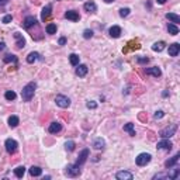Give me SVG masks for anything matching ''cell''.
I'll return each mask as SVG.
<instances>
[{
  "label": "cell",
  "mask_w": 180,
  "mask_h": 180,
  "mask_svg": "<svg viewBox=\"0 0 180 180\" xmlns=\"http://www.w3.org/2000/svg\"><path fill=\"white\" fill-rule=\"evenodd\" d=\"M162 96H163V97H168V96H169V92H168V90H165V92L162 93Z\"/></svg>",
  "instance_id": "7dc6e473"
},
{
  "label": "cell",
  "mask_w": 180,
  "mask_h": 180,
  "mask_svg": "<svg viewBox=\"0 0 180 180\" xmlns=\"http://www.w3.org/2000/svg\"><path fill=\"white\" fill-rule=\"evenodd\" d=\"M89 153H90V151L87 148L83 149V151L79 153V158H78V160H76L75 165H78V166H80V168H82V165H83V163L87 160V158H89Z\"/></svg>",
  "instance_id": "52a82bcc"
},
{
  "label": "cell",
  "mask_w": 180,
  "mask_h": 180,
  "mask_svg": "<svg viewBox=\"0 0 180 180\" xmlns=\"http://www.w3.org/2000/svg\"><path fill=\"white\" fill-rule=\"evenodd\" d=\"M166 2H168V0H156V3H159V4H165Z\"/></svg>",
  "instance_id": "bcb514c9"
},
{
  "label": "cell",
  "mask_w": 180,
  "mask_h": 180,
  "mask_svg": "<svg viewBox=\"0 0 180 180\" xmlns=\"http://www.w3.org/2000/svg\"><path fill=\"white\" fill-rule=\"evenodd\" d=\"M4 48H6V44L4 42H0V51H3Z\"/></svg>",
  "instance_id": "f6af8a7d"
},
{
  "label": "cell",
  "mask_w": 180,
  "mask_h": 180,
  "mask_svg": "<svg viewBox=\"0 0 180 180\" xmlns=\"http://www.w3.org/2000/svg\"><path fill=\"white\" fill-rule=\"evenodd\" d=\"M65 173H66L69 177H75V176H79V174L82 173V169H80V166H78V165H68Z\"/></svg>",
  "instance_id": "5b68a950"
},
{
  "label": "cell",
  "mask_w": 180,
  "mask_h": 180,
  "mask_svg": "<svg viewBox=\"0 0 180 180\" xmlns=\"http://www.w3.org/2000/svg\"><path fill=\"white\" fill-rule=\"evenodd\" d=\"M86 107H87V108H90V110H94L96 107H97V103L90 100V101H87V103H86Z\"/></svg>",
  "instance_id": "74e56055"
},
{
  "label": "cell",
  "mask_w": 180,
  "mask_h": 180,
  "mask_svg": "<svg viewBox=\"0 0 180 180\" xmlns=\"http://www.w3.org/2000/svg\"><path fill=\"white\" fill-rule=\"evenodd\" d=\"M166 44L163 41H159V42H155L153 45H152V51H155V52H162L163 49H165Z\"/></svg>",
  "instance_id": "d4e9b609"
},
{
  "label": "cell",
  "mask_w": 180,
  "mask_h": 180,
  "mask_svg": "<svg viewBox=\"0 0 180 180\" xmlns=\"http://www.w3.org/2000/svg\"><path fill=\"white\" fill-rule=\"evenodd\" d=\"M163 115H165V112H163L162 110H159V111H156V112L153 114V117H155V120H159V118H162Z\"/></svg>",
  "instance_id": "ab89813d"
},
{
  "label": "cell",
  "mask_w": 180,
  "mask_h": 180,
  "mask_svg": "<svg viewBox=\"0 0 180 180\" xmlns=\"http://www.w3.org/2000/svg\"><path fill=\"white\" fill-rule=\"evenodd\" d=\"M37 24V18L34 16H28V17H25L24 18V22H22V27L24 28H31L32 25H35Z\"/></svg>",
  "instance_id": "7c38bea8"
},
{
  "label": "cell",
  "mask_w": 180,
  "mask_h": 180,
  "mask_svg": "<svg viewBox=\"0 0 180 180\" xmlns=\"http://www.w3.org/2000/svg\"><path fill=\"white\" fill-rule=\"evenodd\" d=\"M146 75H151V76H155V78H159L160 75H162V70L159 69L158 66H152V68H148V69L145 70Z\"/></svg>",
  "instance_id": "2e32d148"
},
{
  "label": "cell",
  "mask_w": 180,
  "mask_h": 180,
  "mask_svg": "<svg viewBox=\"0 0 180 180\" xmlns=\"http://www.w3.org/2000/svg\"><path fill=\"white\" fill-rule=\"evenodd\" d=\"M18 124H20V118L17 115H10L8 117V127L10 128H16Z\"/></svg>",
  "instance_id": "603a6c76"
},
{
  "label": "cell",
  "mask_w": 180,
  "mask_h": 180,
  "mask_svg": "<svg viewBox=\"0 0 180 180\" xmlns=\"http://www.w3.org/2000/svg\"><path fill=\"white\" fill-rule=\"evenodd\" d=\"M11 20H13V16H11V14H7V16H4V17L2 18V22H4V24H8Z\"/></svg>",
  "instance_id": "f35d334b"
},
{
  "label": "cell",
  "mask_w": 180,
  "mask_h": 180,
  "mask_svg": "<svg viewBox=\"0 0 180 180\" xmlns=\"http://www.w3.org/2000/svg\"><path fill=\"white\" fill-rule=\"evenodd\" d=\"M179 52H180V44L174 42V44L169 45V55L170 56H177Z\"/></svg>",
  "instance_id": "5bb4252c"
},
{
  "label": "cell",
  "mask_w": 180,
  "mask_h": 180,
  "mask_svg": "<svg viewBox=\"0 0 180 180\" xmlns=\"http://www.w3.org/2000/svg\"><path fill=\"white\" fill-rule=\"evenodd\" d=\"M163 177H166V179H168V174H166V173H159V174H155V176H153V179L156 180V179H163Z\"/></svg>",
  "instance_id": "60d3db41"
},
{
  "label": "cell",
  "mask_w": 180,
  "mask_h": 180,
  "mask_svg": "<svg viewBox=\"0 0 180 180\" xmlns=\"http://www.w3.org/2000/svg\"><path fill=\"white\" fill-rule=\"evenodd\" d=\"M58 44H59V45H65V44H66V38H65V37H62V38H59Z\"/></svg>",
  "instance_id": "7bdbcfd3"
},
{
  "label": "cell",
  "mask_w": 180,
  "mask_h": 180,
  "mask_svg": "<svg viewBox=\"0 0 180 180\" xmlns=\"http://www.w3.org/2000/svg\"><path fill=\"white\" fill-rule=\"evenodd\" d=\"M65 18L72 20V21H79V20H80V16H79V13L75 10H68L66 13H65Z\"/></svg>",
  "instance_id": "4fadbf2b"
},
{
  "label": "cell",
  "mask_w": 180,
  "mask_h": 180,
  "mask_svg": "<svg viewBox=\"0 0 180 180\" xmlns=\"http://www.w3.org/2000/svg\"><path fill=\"white\" fill-rule=\"evenodd\" d=\"M104 146H106V142H104L103 138H96L94 142H93V148L97 149V151H103Z\"/></svg>",
  "instance_id": "ac0fdd59"
},
{
  "label": "cell",
  "mask_w": 180,
  "mask_h": 180,
  "mask_svg": "<svg viewBox=\"0 0 180 180\" xmlns=\"http://www.w3.org/2000/svg\"><path fill=\"white\" fill-rule=\"evenodd\" d=\"M3 61H4L6 63H10V62H13V63H17V61H18V59H17V56L13 55V53H7V55L3 58Z\"/></svg>",
  "instance_id": "83f0119b"
},
{
  "label": "cell",
  "mask_w": 180,
  "mask_h": 180,
  "mask_svg": "<svg viewBox=\"0 0 180 180\" xmlns=\"http://www.w3.org/2000/svg\"><path fill=\"white\" fill-rule=\"evenodd\" d=\"M14 38H16V47L18 48V49H22V48L25 47V39H24V37L21 35L20 32H14Z\"/></svg>",
  "instance_id": "8fae6325"
},
{
  "label": "cell",
  "mask_w": 180,
  "mask_h": 180,
  "mask_svg": "<svg viewBox=\"0 0 180 180\" xmlns=\"http://www.w3.org/2000/svg\"><path fill=\"white\" fill-rule=\"evenodd\" d=\"M24 173H25V168H24V166H18V168L14 169V174H16L18 179H21V177L24 176Z\"/></svg>",
  "instance_id": "f1b7e54d"
},
{
  "label": "cell",
  "mask_w": 180,
  "mask_h": 180,
  "mask_svg": "<svg viewBox=\"0 0 180 180\" xmlns=\"http://www.w3.org/2000/svg\"><path fill=\"white\" fill-rule=\"evenodd\" d=\"M166 18H168L169 21H172L173 24H179L180 22V17L177 16V14H174V13H168L166 14Z\"/></svg>",
  "instance_id": "484cf974"
},
{
  "label": "cell",
  "mask_w": 180,
  "mask_h": 180,
  "mask_svg": "<svg viewBox=\"0 0 180 180\" xmlns=\"http://www.w3.org/2000/svg\"><path fill=\"white\" fill-rule=\"evenodd\" d=\"M179 174H180V169H173V172L172 173H169L168 174V179H170V180H174V179H177L179 177Z\"/></svg>",
  "instance_id": "1f68e13d"
},
{
  "label": "cell",
  "mask_w": 180,
  "mask_h": 180,
  "mask_svg": "<svg viewBox=\"0 0 180 180\" xmlns=\"http://www.w3.org/2000/svg\"><path fill=\"white\" fill-rule=\"evenodd\" d=\"M28 172H30V174L32 177H38V176H41V174H42V169L38 168V166H31Z\"/></svg>",
  "instance_id": "cb8c5ba5"
},
{
  "label": "cell",
  "mask_w": 180,
  "mask_h": 180,
  "mask_svg": "<svg viewBox=\"0 0 180 180\" xmlns=\"http://www.w3.org/2000/svg\"><path fill=\"white\" fill-rule=\"evenodd\" d=\"M4 146H6V151H7V153L13 155L17 152V148H18V143H17V141L11 139V138H7L4 142Z\"/></svg>",
  "instance_id": "3957f363"
},
{
  "label": "cell",
  "mask_w": 180,
  "mask_h": 180,
  "mask_svg": "<svg viewBox=\"0 0 180 180\" xmlns=\"http://www.w3.org/2000/svg\"><path fill=\"white\" fill-rule=\"evenodd\" d=\"M62 129V125H61V122H58V121H55V122H52L49 125V128H48V131L51 132V134H58L59 131Z\"/></svg>",
  "instance_id": "ffe728a7"
},
{
  "label": "cell",
  "mask_w": 180,
  "mask_h": 180,
  "mask_svg": "<svg viewBox=\"0 0 180 180\" xmlns=\"http://www.w3.org/2000/svg\"><path fill=\"white\" fill-rule=\"evenodd\" d=\"M65 148H66V151L72 152L73 149H75V142H73V141H66V143H65Z\"/></svg>",
  "instance_id": "e575fe53"
},
{
  "label": "cell",
  "mask_w": 180,
  "mask_h": 180,
  "mask_svg": "<svg viewBox=\"0 0 180 180\" xmlns=\"http://www.w3.org/2000/svg\"><path fill=\"white\" fill-rule=\"evenodd\" d=\"M69 61H70V63H72L73 66H78L79 65V55H76V53H70Z\"/></svg>",
  "instance_id": "4dcf8cb0"
},
{
  "label": "cell",
  "mask_w": 180,
  "mask_h": 180,
  "mask_svg": "<svg viewBox=\"0 0 180 180\" xmlns=\"http://www.w3.org/2000/svg\"><path fill=\"white\" fill-rule=\"evenodd\" d=\"M35 89H37V83L35 82H30L27 83L21 90V97L24 101H31V98L35 94Z\"/></svg>",
  "instance_id": "6da1fadb"
},
{
  "label": "cell",
  "mask_w": 180,
  "mask_h": 180,
  "mask_svg": "<svg viewBox=\"0 0 180 180\" xmlns=\"http://www.w3.org/2000/svg\"><path fill=\"white\" fill-rule=\"evenodd\" d=\"M47 34H55L56 32V24H53V22H51V24L47 25Z\"/></svg>",
  "instance_id": "836d02e7"
},
{
  "label": "cell",
  "mask_w": 180,
  "mask_h": 180,
  "mask_svg": "<svg viewBox=\"0 0 180 180\" xmlns=\"http://www.w3.org/2000/svg\"><path fill=\"white\" fill-rule=\"evenodd\" d=\"M124 131L128 132V134L131 135V137H135V128H134V124H131V122L125 124V125H124Z\"/></svg>",
  "instance_id": "4316f807"
},
{
  "label": "cell",
  "mask_w": 180,
  "mask_h": 180,
  "mask_svg": "<svg viewBox=\"0 0 180 180\" xmlns=\"http://www.w3.org/2000/svg\"><path fill=\"white\" fill-rule=\"evenodd\" d=\"M129 13H131V10H129L128 7H125V8H124V7H122V8H120V16H121V17H127Z\"/></svg>",
  "instance_id": "8d00e7d4"
},
{
  "label": "cell",
  "mask_w": 180,
  "mask_h": 180,
  "mask_svg": "<svg viewBox=\"0 0 180 180\" xmlns=\"http://www.w3.org/2000/svg\"><path fill=\"white\" fill-rule=\"evenodd\" d=\"M83 8L87 13H96V11H97V6H96L94 2H86L83 4Z\"/></svg>",
  "instance_id": "e0dca14e"
},
{
  "label": "cell",
  "mask_w": 180,
  "mask_h": 180,
  "mask_svg": "<svg viewBox=\"0 0 180 180\" xmlns=\"http://www.w3.org/2000/svg\"><path fill=\"white\" fill-rule=\"evenodd\" d=\"M179 159H180V153H176V155H174V156L173 158H172V159H169V160H166V163H165V166H166V168H173V166L174 165H176V163L177 162H179Z\"/></svg>",
  "instance_id": "44dd1931"
},
{
  "label": "cell",
  "mask_w": 180,
  "mask_h": 180,
  "mask_svg": "<svg viewBox=\"0 0 180 180\" xmlns=\"http://www.w3.org/2000/svg\"><path fill=\"white\" fill-rule=\"evenodd\" d=\"M115 177H117L118 180H132L134 179V174H132L131 172L121 170V172H118V173L115 174Z\"/></svg>",
  "instance_id": "9c48e42d"
},
{
  "label": "cell",
  "mask_w": 180,
  "mask_h": 180,
  "mask_svg": "<svg viewBox=\"0 0 180 180\" xmlns=\"http://www.w3.org/2000/svg\"><path fill=\"white\" fill-rule=\"evenodd\" d=\"M87 70H89V68L86 66V65H78V68H76V75L79 76V78H84V76L87 75Z\"/></svg>",
  "instance_id": "9a60e30c"
},
{
  "label": "cell",
  "mask_w": 180,
  "mask_h": 180,
  "mask_svg": "<svg viewBox=\"0 0 180 180\" xmlns=\"http://www.w3.org/2000/svg\"><path fill=\"white\" fill-rule=\"evenodd\" d=\"M158 149H165V151H170L172 146H173V143L169 141V138H163L162 141H159L158 142Z\"/></svg>",
  "instance_id": "ba28073f"
},
{
  "label": "cell",
  "mask_w": 180,
  "mask_h": 180,
  "mask_svg": "<svg viewBox=\"0 0 180 180\" xmlns=\"http://www.w3.org/2000/svg\"><path fill=\"white\" fill-rule=\"evenodd\" d=\"M137 61H138V63H148L149 59L148 58H138Z\"/></svg>",
  "instance_id": "b9f144b4"
},
{
  "label": "cell",
  "mask_w": 180,
  "mask_h": 180,
  "mask_svg": "<svg viewBox=\"0 0 180 180\" xmlns=\"http://www.w3.org/2000/svg\"><path fill=\"white\" fill-rule=\"evenodd\" d=\"M8 2H10V0H0V6H6Z\"/></svg>",
  "instance_id": "ee69618b"
},
{
  "label": "cell",
  "mask_w": 180,
  "mask_h": 180,
  "mask_svg": "<svg viewBox=\"0 0 180 180\" xmlns=\"http://www.w3.org/2000/svg\"><path fill=\"white\" fill-rule=\"evenodd\" d=\"M92 37H93V31L92 30H89V28H87V30L83 31V38L84 39H89V38H92Z\"/></svg>",
  "instance_id": "d590c367"
},
{
  "label": "cell",
  "mask_w": 180,
  "mask_h": 180,
  "mask_svg": "<svg viewBox=\"0 0 180 180\" xmlns=\"http://www.w3.org/2000/svg\"><path fill=\"white\" fill-rule=\"evenodd\" d=\"M108 34H110V37H112V38H118V37L121 35V28L118 27V25H112V27H110Z\"/></svg>",
  "instance_id": "d6986e66"
},
{
  "label": "cell",
  "mask_w": 180,
  "mask_h": 180,
  "mask_svg": "<svg viewBox=\"0 0 180 180\" xmlns=\"http://www.w3.org/2000/svg\"><path fill=\"white\" fill-rule=\"evenodd\" d=\"M152 156L149 153H139L137 156V159H135V162H137L138 166H146L149 162H151Z\"/></svg>",
  "instance_id": "8992f818"
},
{
  "label": "cell",
  "mask_w": 180,
  "mask_h": 180,
  "mask_svg": "<svg viewBox=\"0 0 180 180\" xmlns=\"http://www.w3.org/2000/svg\"><path fill=\"white\" fill-rule=\"evenodd\" d=\"M4 97H6V100H10L11 101V100H14V98L17 97V94L13 92V90H7V92L4 93Z\"/></svg>",
  "instance_id": "d6a6232c"
},
{
  "label": "cell",
  "mask_w": 180,
  "mask_h": 180,
  "mask_svg": "<svg viewBox=\"0 0 180 180\" xmlns=\"http://www.w3.org/2000/svg\"><path fill=\"white\" fill-rule=\"evenodd\" d=\"M51 11H52V4H47L41 11V20L42 21H47L51 16Z\"/></svg>",
  "instance_id": "30bf717a"
},
{
  "label": "cell",
  "mask_w": 180,
  "mask_h": 180,
  "mask_svg": "<svg viewBox=\"0 0 180 180\" xmlns=\"http://www.w3.org/2000/svg\"><path fill=\"white\" fill-rule=\"evenodd\" d=\"M176 131H177V124H172V125L163 128L162 131L159 132V135L162 138H170V137H173V135L176 134Z\"/></svg>",
  "instance_id": "7a4b0ae2"
},
{
  "label": "cell",
  "mask_w": 180,
  "mask_h": 180,
  "mask_svg": "<svg viewBox=\"0 0 180 180\" xmlns=\"http://www.w3.org/2000/svg\"><path fill=\"white\" fill-rule=\"evenodd\" d=\"M55 103H56V106H59L61 108H68V107L70 106V98L63 94H58L55 97Z\"/></svg>",
  "instance_id": "277c9868"
},
{
  "label": "cell",
  "mask_w": 180,
  "mask_h": 180,
  "mask_svg": "<svg viewBox=\"0 0 180 180\" xmlns=\"http://www.w3.org/2000/svg\"><path fill=\"white\" fill-rule=\"evenodd\" d=\"M104 2H106V3H112L114 0H104Z\"/></svg>",
  "instance_id": "c3c4849f"
},
{
  "label": "cell",
  "mask_w": 180,
  "mask_h": 180,
  "mask_svg": "<svg viewBox=\"0 0 180 180\" xmlns=\"http://www.w3.org/2000/svg\"><path fill=\"white\" fill-rule=\"evenodd\" d=\"M38 59H41V55H39L38 52H30L27 56V62L28 63H34V62H37Z\"/></svg>",
  "instance_id": "7402d4cb"
},
{
  "label": "cell",
  "mask_w": 180,
  "mask_h": 180,
  "mask_svg": "<svg viewBox=\"0 0 180 180\" xmlns=\"http://www.w3.org/2000/svg\"><path fill=\"white\" fill-rule=\"evenodd\" d=\"M168 31H169V34H172V35H177V34H179V28H177L176 24H169Z\"/></svg>",
  "instance_id": "f546056e"
}]
</instances>
